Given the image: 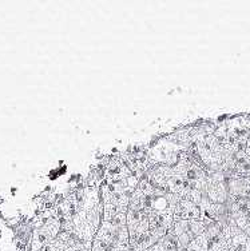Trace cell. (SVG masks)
<instances>
[{
    "mask_svg": "<svg viewBox=\"0 0 250 251\" xmlns=\"http://www.w3.org/2000/svg\"><path fill=\"white\" fill-rule=\"evenodd\" d=\"M179 197L142 180L131 195L126 222L131 251H146L167 235Z\"/></svg>",
    "mask_w": 250,
    "mask_h": 251,
    "instance_id": "cell-1",
    "label": "cell"
},
{
    "mask_svg": "<svg viewBox=\"0 0 250 251\" xmlns=\"http://www.w3.org/2000/svg\"><path fill=\"white\" fill-rule=\"evenodd\" d=\"M63 231H68L92 245L103 219V202L99 188L90 184L70 195L59 207Z\"/></svg>",
    "mask_w": 250,
    "mask_h": 251,
    "instance_id": "cell-2",
    "label": "cell"
},
{
    "mask_svg": "<svg viewBox=\"0 0 250 251\" xmlns=\"http://www.w3.org/2000/svg\"><path fill=\"white\" fill-rule=\"evenodd\" d=\"M205 222L202 219L198 221H182V219H174L173 227L170 232L173 234L175 241L178 243L179 251H186L188 246L197 237L205 232Z\"/></svg>",
    "mask_w": 250,
    "mask_h": 251,
    "instance_id": "cell-3",
    "label": "cell"
},
{
    "mask_svg": "<svg viewBox=\"0 0 250 251\" xmlns=\"http://www.w3.org/2000/svg\"><path fill=\"white\" fill-rule=\"evenodd\" d=\"M174 219L198 221V219H202V211L197 203L192 202L189 199L179 198L175 210H174Z\"/></svg>",
    "mask_w": 250,
    "mask_h": 251,
    "instance_id": "cell-4",
    "label": "cell"
},
{
    "mask_svg": "<svg viewBox=\"0 0 250 251\" xmlns=\"http://www.w3.org/2000/svg\"><path fill=\"white\" fill-rule=\"evenodd\" d=\"M146 251H179V247L173 234L168 231L167 235H165L162 239H159L155 245Z\"/></svg>",
    "mask_w": 250,
    "mask_h": 251,
    "instance_id": "cell-5",
    "label": "cell"
},
{
    "mask_svg": "<svg viewBox=\"0 0 250 251\" xmlns=\"http://www.w3.org/2000/svg\"><path fill=\"white\" fill-rule=\"evenodd\" d=\"M209 246H210V239L203 232L189 245L186 251H209Z\"/></svg>",
    "mask_w": 250,
    "mask_h": 251,
    "instance_id": "cell-6",
    "label": "cell"
},
{
    "mask_svg": "<svg viewBox=\"0 0 250 251\" xmlns=\"http://www.w3.org/2000/svg\"><path fill=\"white\" fill-rule=\"evenodd\" d=\"M209 251H230L229 250V247H227L226 241H225V238H223L222 234L210 241Z\"/></svg>",
    "mask_w": 250,
    "mask_h": 251,
    "instance_id": "cell-7",
    "label": "cell"
},
{
    "mask_svg": "<svg viewBox=\"0 0 250 251\" xmlns=\"http://www.w3.org/2000/svg\"><path fill=\"white\" fill-rule=\"evenodd\" d=\"M38 251H56V250L54 249V246L51 245V242H50L48 245H46V246L42 247V249H40V250H38Z\"/></svg>",
    "mask_w": 250,
    "mask_h": 251,
    "instance_id": "cell-8",
    "label": "cell"
}]
</instances>
